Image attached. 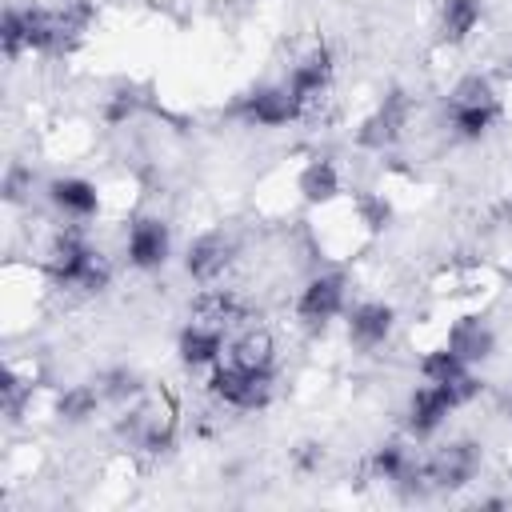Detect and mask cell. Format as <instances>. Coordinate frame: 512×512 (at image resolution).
Segmentation results:
<instances>
[{
  "label": "cell",
  "instance_id": "obj_1",
  "mask_svg": "<svg viewBox=\"0 0 512 512\" xmlns=\"http://www.w3.org/2000/svg\"><path fill=\"white\" fill-rule=\"evenodd\" d=\"M208 392L236 412H264L276 396V368H240L220 360L208 368Z\"/></svg>",
  "mask_w": 512,
  "mask_h": 512
},
{
  "label": "cell",
  "instance_id": "obj_2",
  "mask_svg": "<svg viewBox=\"0 0 512 512\" xmlns=\"http://www.w3.org/2000/svg\"><path fill=\"white\" fill-rule=\"evenodd\" d=\"M228 116H236L248 128H284V124L304 120V108L288 92V84L276 80V84H256L244 96H236L232 108H228Z\"/></svg>",
  "mask_w": 512,
  "mask_h": 512
},
{
  "label": "cell",
  "instance_id": "obj_3",
  "mask_svg": "<svg viewBox=\"0 0 512 512\" xmlns=\"http://www.w3.org/2000/svg\"><path fill=\"white\" fill-rule=\"evenodd\" d=\"M348 308V276L344 272H312L304 280V288L296 292V320L320 336L328 332V324L336 316H344Z\"/></svg>",
  "mask_w": 512,
  "mask_h": 512
},
{
  "label": "cell",
  "instance_id": "obj_4",
  "mask_svg": "<svg viewBox=\"0 0 512 512\" xmlns=\"http://www.w3.org/2000/svg\"><path fill=\"white\" fill-rule=\"evenodd\" d=\"M412 120V96L404 88H392L380 96V104L356 124V144L364 152H388L404 140V128Z\"/></svg>",
  "mask_w": 512,
  "mask_h": 512
},
{
  "label": "cell",
  "instance_id": "obj_5",
  "mask_svg": "<svg viewBox=\"0 0 512 512\" xmlns=\"http://www.w3.org/2000/svg\"><path fill=\"white\" fill-rule=\"evenodd\" d=\"M240 256V240L232 228H208L200 232L188 248H184V272L196 280V284H220L224 272L236 264Z\"/></svg>",
  "mask_w": 512,
  "mask_h": 512
},
{
  "label": "cell",
  "instance_id": "obj_6",
  "mask_svg": "<svg viewBox=\"0 0 512 512\" xmlns=\"http://www.w3.org/2000/svg\"><path fill=\"white\" fill-rule=\"evenodd\" d=\"M124 260L136 272H160L172 256V228L160 216H132L124 224Z\"/></svg>",
  "mask_w": 512,
  "mask_h": 512
},
{
  "label": "cell",
  "instance_id": "obj_7",
  "mask_svg": "<svg viewBox=\"0 0 512 512\" xmlns=\"http://www.w3.org/2000/svg\"><path fill=\"white\" fill-rule=\"evenodd\" d=\"M452 412H460L452 388L424 380V384H416V388L408 392V404H404V432H408L412 440H428V436H436V432L448 424Z\"/></svg>",
  "mask_w": 512,
  "mask_h": 512
},
{
  "label": "cell",
  "instance_id": "obj_8",
  "mask_svg": "<svg viewBox=\"0 0 512 512\" xmlns=\"http://www.w3.org/2000/svg\"><path fill=\"white\" fill-rule=\"evenodd\" d=\"M424 460H428V476H432L436 492H460V488H468V484L480 476L484 452H480L476 440L460 436V440L440 444V448H436L432 456H424Z\"/></svg>",
  "mask_w": 512,
  "mask_h": 512
},
{
  "label": "cell",
  "instance_id": "obj_9",
  "mask_svg": "<svg viewBox=\"0 0 512 512\" xmlns=\"http://www.w3.org/2000/svg\"><path fill=\"white\" fill-rule=\"evenodd\" d=\"M396 332V308L384 300H360L344 308V340L356 352H380Z\"/></svg>",
  "mask_w": 512,
  "mask_h": 512
},
{
  "label": "cell",
  "instance_id": "obj_10",
  "mask_svg": "<svg viewBox=\"0 0 512 512\" xmlns=\"http://www.w3.org/2000/svg\"><path fill=\"white\" fill-rule=\"evenodd\" d=\"M44 196L56 208V216L68 224H88L104 212V188L88 176H56V180H48Z\"/></svg>",
  "mask_w": 512,
  "mask_h": 512
},
{
  "label": "cell",
  "instance_id": "obj_11",
  "mask_svg": "<svg viewBox=\"0 0 512 512\" xmlns=\"http://www.w3.org/2000/svg\"><path fill=\"white\" fill-rule=\"evenodd\" d=\"M444 344H448L460 360H468V364L476 368V364H484V360L496 356V328H492L480 312H460L456 320H448Z\"/></svg>",
  "mask_w": 512,
  "mask_h": 512
},
{
  "label": "cell",
  "instance_id": "obj_12",
  "mask_svg": "<svg viewBox=\"0 0 512 512\" xmlns=\"http://www.w3.org/2000/svg\"><path fill=\"white\" fill-rule=\"evenodd\" d=\"M224 344H228V332L224 328H212V324H200V320H188L176 336V352H180V364L192 368V372H204V368H216L220 356H224Z\"/></svg>",
  "mask_w": 512,
  "mask_h": 512
},
{
  "label": "cell",
  "instance_id": "obj_13",
  "mask_svg": "<svg viewBox=\"0 0 512 512\" xmlns=\"http://www.w3.org/2000/svg\"><path fill=\"white\" fill-rule=\"evenodd\" d=\"M296 192H300V200L312 204V208H324V204L340 200V196H344L340 168H336L328 156H312V160H304L300 172H296Z\"/></svg>",
  "mask_w": 512,
  "mask_h": 512
},
{
  "label": "cell",
  "instance_id": "obj_14",
  "mask_svg": "<svg viewBox=\"0 0 512 512\" xmlns=\"http://www.w3.org/2000/svg\"><path fill=\"white\" fill-rule=\"evenodd\" d=\"M500 120V100L492 104H444V128L452 140H464V144H476L484 140Z\"/></svg>",
  "mask_w": 512,
  "mask_h": 512
},
{
  "label": "cell",
  "instance_id": "obj_15",
  "mask_svg": "<svg viewBox=\"0 0 512 512\" xmlns=\"http://www.w3.org/2000/svg\"><path fill=\"white\" fill-rule=\"evenodd\" d=\"M104 408V396L92 384H68V388H56V420L68 424V428H80L88 420H96Z\"/></svg>",
  "mask_w": 512,
  "mask_h": 512
},
{
  "label": "cell",
  "instance_id": "obj_16",
  "mask_svg": "<svg viewBox=\"0 0 512 512\" xmlns=\"http://www.w3.org/2000/svg\"><path fill=\"white\" fill-rule=\"evenodd\" d=\"M96 388H100L104 404H112V408H128V404H136V400L148 392L144 376H140L136 368H128V364H116V368L100 372V376H96Z\"/></svg>",
  "mask_w": 512,
  "mask_h": 512
},
{
  "label": "cell",
  "instance_id": "obj_17",
  "mask_svg": "<svg viewBox=\"0 0 512 512\" xmlns=\"http://www.w3.org/2000/svg\"><path fill=\"white\" fill-rule=\"evenodd\" d=\"M480 24V0H440L436 32L444 44H464Z\"/></svg>",
  "mask_w": 512,
  "mask_h": 512
},
{
  "label": "cell",
  "instance_id": "obj_18",
  "mask_svg": "<svg viewBox=\"0 0 512 512\" xmlns=\"http://www.w3.org/2000/svg\"><path fill=\"white\" fill-rule=\"evenodd\" d=\"M412 460H416V452H412L404 440H380V444L372 448V456H368V472H372V480L396 484V480L408 472Z\"/></svg>",
  "mask_w": 512,
  "mask_h": 512
},
{
  "label": "cell",
  "instance_id": "obj_19",
  "mask_svg": "<svg viewBox=\"0 0 512 512\" xmlns=\"http://www.w3.org/2000/svg\"><path fill=\"white\" fill-rule=\"evenodd\" d=\"M468 368H472V364H468V360H460L448 344L424 348V352H420V360H416L420 380H432V384H452V380H460Z\"/></svg>",
  "mask_w": 512,
  "mask_h": 512
},
{
  "label": "cell",
  "instance_id": "obj_20",
  "mask_svg": "<svg viewBox=\"0 0 512 512\" xmlns=\"http://www.w3.org/2000/svg\"><path fill=\"white\" fill-rule=\"evenodd\" d=\"M140 104H144V96H140L136 84H116V88L104 96V104H100V120H104L108 128H124V124L140 112Z\"/></svg>",
  "mask_w": 512,
  "mask_h": 512
},
{
  "label": "cell",
  "instance_id": "obj_21",
  "mask_svg": "<svg viewBox=\"0 0 512 512\" xmlns=\"http://www.w3.org/2000/svg\"><path fill=\"white\" fill-rule=\"evenodd\" d=\"M492 100H500L492 76H484V72H464V76L448 88V100H444V104H492Z\"/></svg>",
  "mask_w": 512,
  "mask_h": 512
},
{
  "label": "cell",
  "instance_id": "obj_22",
  "mask_svg": "<svg viewBox=\"0 0 512 512\" xmlns=\"http://www.w3.org/2000/svg\"><path fill=\"white\" fill-rule=\"evenodd\" d=\"M0 44H4V60H16L20 52H28V12L8 4L4 20H0Z\"/></svg>",
  "mask_w": 512,
  "mask_h": 512
},
{
  "label": "cell",
  "instance_id": "obj_23",
  "mask_svg": "<svg viewBox=\"0 0 512 512\" xmlns=\"http://www.w3.org/2000/svg\"><path fill=\"white\" fill-rule=\"evenodd\" d=\"M320 464H324V444H320V440H300V444L292 448V468H296L300 476L320 472Z\"/></svg>",
  "mask_w": 512,
  "mask_h": 512
}]
</instances>
